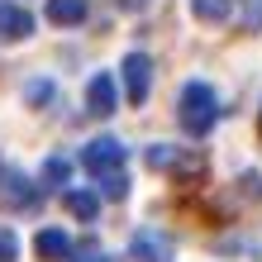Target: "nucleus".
<instances>
[{"label": "nucleus", "mask_w": 262, "mask_h": 262, "mask_svg": "<svg viewBox=\"0 0 262 262\" xmlns=\"http://www.w3.org/2000/svg\"><path fill=\"white\" fill-rule=\"evenodd\" d=\"M62 205L72 220H81V224H96L100 220V195L96 191H62Z\"/></svg>", "instance_id": "obj_9"}, {"label": "nucleus", "mask_w": 262, "mask_h": 262, "mask_svg": "<svg viewBox=\"0 0 262 262\" xmlns=\"http://www.w3.org/2000/svg\"><path fill=\"white\" fill-rule=\"evenodd\" d=\"M14 257H19V238L10 229H0V262H14Z\"/></svg>", "instance_id": "obj_17"}, {"label": "nucleus", "mask_w": 262, "mask_h": 262, "mask_svg": "<svg viewBox=\"0 0 262 262\" xmlns=\"http://www.w3.org/2000/svg\"><path fill=\"white\" fill-rule=\"evenodd\" d=\"M177 119L191 138H205L220 119V100H214V86L205 81H186L181 86V100H177Z\"/></svg>", "instance_id": "obj_1"}, {"label": "nucleus", "mask_w": 262, "mask_h": 262, "mask_svg": "<svg viewBox=\"0 0 262 262\" xmlns=\"http://www.w3.org/2000/svg\"><path fill=\"white\" fill-rule=\"evenodd\" d=\"M191 14L200 24H224L234 19V0H191Z\"/></svg>", "instance_id": "obj_11"}, {"label": "nucleus", "mask_w": 262, "mask_h": 262, "mask_svg": "<svg viewBox=\"0 0 262 262\" xmlns=\"http://www.w3.org/2000/svg\"><path fill=\"white\" fill-rule=\"evenodd\" d=\"M34 253H38V262H62V257H72V238L62 234V229H38L34 234Z\"/></svg>", "instance_id": "obj_8"}, {"label": "nucleus", "mask_w": 262, "mask_h": 262, "mask_svg": "<svg viewBox=\"0 0 262 262\" xmlns=\"http://www.w3.org/2000/svg\"><path fill=\"white\" fill-rule=\"evenodd\" d=\"M0 205L5 210H38V181L14 172V167H0Z\"/></svg>", "instance_id": "obj_3"}, {"label": "nucleus", "mask_w": 262, "mask_h": 262, "mask_svg": "<svg viewBox=\"0 0 262 262\" xmlns=\"http://www.w3.org/2000/svg\"><path fill=\"white\" fill-rule=\"evenodd\" d=\"M124 158H129V152H124V143H119V138H110V134H105V138H91V143L81 148V167H86L91 177L124 172Z\"/></svg>", "instance_id": "obj_2"}, {"label": "nucleus", "mask_w": 262, "mask_h": 262, "mask_svg": "<svg viewBox=\"0 0 262 262\" xmlns=\"http://www.w3.org/2000/svg\"><path fill=\"white\" fill-rule=\"evenodd\" d=\"M124 96L134 105H143L152 96V62H148V53H129L124 57Z\"/></svg>", "instance_id": "obj_5"}, {"label": "nucleus", "mask_w": 262, "mask_h": 262, "mask_svg": "<svg viewBox=\"0 0 262 262\" xmlns=\"http://www.w3.org/2000/svg\"><path fill=\"white\" fill-rule=\"evenodd\" d=\"M238 24L262 34V0H238Z\"/></svg>", "instance_id": "obj_15"}, {"label": "nucleus", "mask_w": 262, "mask_h": 262, "mask_svg": "<svg viewBox=\"0 0 262 262\" xmlns=\"http://www.w3.org/2000/svg\"><path fill=\"white\" fill-rule=\"evenodd\" d=\"M34 34V14L24 5H0V43H24Z\"/></svg>", "instance_id": "obj_7"}, {"label": "nucleus", "mask_w": 262, "mask_h": 262, "mask_svg": "<svg viewBox=\"0 0 262 262\" xmlns=\"http://www.w3.org/2000/svg\"><path fill=\"white\" fill-rule=\"evenodd\" d=\"M86 110L100 115V119L119 110V81H115L110 72H96V76L86 81Z\"/></svg>", "instance_id": "obj_6"}, {"label": "nucleus", "mask_w": 262, "mask_h": 262, "mask_svg": "<svg viewBox=\"0 0 262 262\" xmlns=\"http://www.w3.org/2000/svg\"><path fill=\"white\" fill-rule=\"evenodd\" d=\"M67 177H72V162H67V158H57V152H53V158L43 162V181H48V186H62Z\"/></svg>", "instance_id": "obj_14"}, {"label": "nucleus", "mask_w": 262, "mask_h": 262, "mask_svg": "<svg viewBox=\"0 0 262 262\" xmlns=\"http://www.w3.org/2000/svg\"><path fill=\"white\" fill-rule=\"evenodd\" d=\"M48 100H53V81H43V76L24 81V105H29V110H43Z\"/></svg>", "instance_id": "obj_12"}, {"label": "nucleus", "mask_w": 262, "mask_h": 262, "mask_svg": "<svg viewBox=\"0 0 262 262\" xmlns=\"http://www.w3.org/2000/svg\"><path fill=\"white\" fill-rule=\"evenodd\" d=\"M129 253H134V262H172L177 243H172V234H162V229H138L129 238Z\"/></svg>", "instance_id": "obj_4"}, {"label": "nucleus", "mask_w": 262, "mask_h": 262, "mask_svg": "<svg viewBox=\"0 0 262 262\" xmlns=\"http://www.w3.org/2000/svg\"><path fill=\"white\" fill-rule=\"evenodd\" d=\"M96 181H100L96 195H110V200H124L129 195V177L124 172H110V177H96Z\"/></svg>", "instance_id": "obj_13"}, {"label": "nucleus", "mask_w": 262, "mask_h": 262, "mask_svg": "<svg viewBox=\"0 0 262 262\" xmlns=\"http://www.w3.org/2000/svg\"><path fill=\"white\" fill-rule=\"evenodd\" d=\"M72 253H76V248H72ZM67 262H115V257H110V253H105V248H100V243H86V248H81V253H76V257H67Z\"/></svg>", "instance_id": "obj_16"}, {"label": "nucleus", "mask_w": 262, "mask_h": 262, "mask_svg": "<svg viewBox=\"0 0 262 262\" xmlns=\"http://www.w3.org/2000/svg\"><path fill=\"white\" fill-rule=\"evenodd\" d=\"M86 14H91V5H86V0H48V19H53L57 29L86 24Z\"/></svg>", "instance_id": "obj_10"}, {"label": "nucleus", "mask_w": 262, "mask_h": 262, "mask_svg": "<svg viewBox=\"0 0 262 262\" xmlns=\"http://www.w3.org/2000/svg\"><path fill=\"white\" fill-rule=\"evenodd\" d=\"M152 0H119V10H129V14H138V10H148Z\"/></svg>", "instance_id": "obj_18"}]
</instances>
